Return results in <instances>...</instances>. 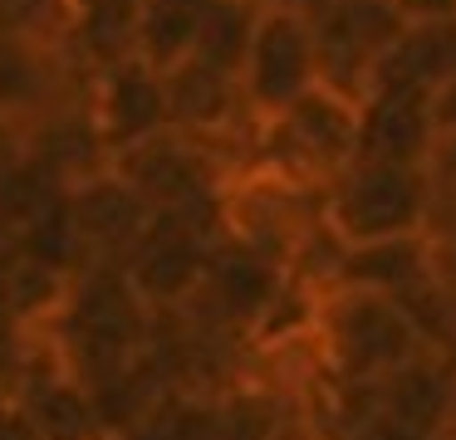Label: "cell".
<instances>
[{"label":"cell","instance_id":"1","mask_svg":"<svg viewBox=\"0 0 456 440\" xmlns=\"http://www.w3.org/2000/svg\"><path fill=\"white\" fill-rule=\"evenodd\" d=\"M148 323L152 313L133 293L123 264H84L40 332L54 348L60 367L74 381L94 387V381L113 377L138 357L142 342H148Z\"/></svg>","mask_w":456,"mask_h":440},{"label":"cell","instance_id":"2","mask_svg":"<svg viewBox=\"0 0 456 440\" xmlns=\"http://www.w3.org/2000/svg\"><path fill=\"white\" fill-rule=\"evenodd\" d=\"M319 372L329 381H378L403 367L412 352H422L417 332L397 313L393 299L358 289H324L309 323Z\"/></svg>","mask_w":456,"mask_h":440},{"label":"cell","instance_id":"3","mask_svg":"<svg viewBox=\"0 0 456 440\" xmlns=\"http://www.w3.org/2000/svg\"><path fill=\"white\" fill-rule=\"evenodd\" d=\"M358 147V98L329 84H309L295 103L270 123H256L250 166L280 172L289 181L324 186L354 162Z\"/></svg>","mask_w":456,"mask_h":440},{"label":"cell","instance_id":"4","mask_svg":"<svg viewBox=\"0 0 456 440\" xmlns=\"http://www.w3.org/2000/svg\"><path fill=\"white\" fill-rule=\"evenodd\" d=\"M221 240V205H201V211H158L148 215L138 244L123 260L133 293L142 299L148 313H177L191 303L201 289V269H207L211 244Z\"/></svg>","mask_w":456,"mask_h":440},{"label":"cell","instance_id":"5","mask_svg":"<svg viewBox=\"0 0 456 440\" xmlns=\"http://www.w3.org/2000/svg\"><path fill=\"white\" fill-rule=\"evenodd\" d=\"M427 205H432V191L417 166L348 162L334 181H324V230L338 244L417 235L427 220Z\"/></svg>","mask_w":456,"mask_h":440},{"label":"cell","instance_id":"6","mask_svg":"<svg viewBox=\"0 0 456 440\" xmlns=\"http://www.w3.org/2000/svg\"><path fill=\"white\" fill-rule=\"evenodd\" d=\"M113 176L133 186L142 205L152 215L158 211H201V205H221V186L231 181V166L221 162V152H211L207 142L187 132H152L148 142H133L123 152L109 156Z\"/></svg>","mask_w":456,"mask_h":440},{"label":"cell","instance_id":"7","mask_svg":"<svg viewBox=\"0 0 456 440\" xmlns=\"http://www.w3.org/2000/svg\"><path fill=\"white\" fill-rule=\"evenodd\" d=\"M236 84H240V98H246L256 123L280 117L309 84H319L314 25H309V15H299L285 0H265Z\"/></svg>","mask_w":456,"mask_h":440},{"label":"cell","instance_id":"8","mask_svg":"<svg viewBox=\"0 0 456 440\" xmlns=\"http://www.w3.org/2000/svg\"><path fill=\"white\" fill-rule=\"evenodd\" d=\"M280 284H285V269L275 260H265L250 244H236L221 235L207 254V269H201V289L191 293V303L182 313L197 318L201 328L216 332H236V338H250L256 323L265 318V308L275 303Z\"/></svg>","mask_w":456,"mask_h":440},{"label":"cell","instance_id":"9","mask_svg":"<svg viewBox=\"0 0 456 440\" xmlns=\"http://www.w3.org/2000/svg\"><path fill=\"white\" fill-rule=\"evenodd\" d=\"M64 215L74 225L84 264H123L152 211L133 196L123 176H113V166H103L64 191Z\"/></svg>","mask_w":456,"mask_h":440},{"label":"cell","instance_id":"10","mask_svg":"<svg viewBox=\"0 0 456 440\" xmlns=\"http://www.w3.org/2000/svg\"><path fill=\"white\" fill-rule=\"evenodd\" d=\"M89 117L103 147L123 152L133 142H148L152 132L167 127V98H162V74L148 68L142 59H123L113 68H99L89 78Z\"/></svg>","mask_w":456,"mask_h":440},{"label":"cell","instance_id":"11","mask_svg":"<svg viewBox=\"0 0 456 440\" xmlns=\"http://www.w3.org/2000/svg\"><path fill=\"white\" fill-rule=\"evenodd\" d=\"M432 142L422 93H373L358 103V147L354 162L373 166H422V152Z\"/></svg>","mask_w":456,"mask_h":440},{"label":"cell","instance_id":"12","mask_svg":"<svg viewBox=\"0 0 456 440\" xmlns=\"http://www.w3.org/2000/svg\"><path fill=\"white\" fill-rule=\"evenodd\" d=\"M432 269V250L427 235H393V240H373V244H344L334 264L329 289H358V293H403L412 279Z\"/></svg>","mask_w":456,"mask_h":440},{"label":"cell","instance_id":"13","mask_svg":"<svg viewBox=\"0 0 456 440\" xmlns=\"http://www.w3.org/2000/svg\"><path fill=\"white\" fill-rule=\"evenodd\" d=\"M207 5L211 0H138V39H133V54L148 68H158V74H167L172 64L191 59V44H197Z\"/></svg>","mask_w":456,"mask_h":440},{"label":"cell","instance_id":"14","mask_svg":"<svg viewBox=\"0 0 456 440\" xmlns=\"http://www.w3.org/2000/svg\"><path fill=\"white\" fill-rule=\"evenodd\" d=\"M265 0H211L207 15H201L197 44H191V59L221 68V74L236 78L240 64H246L250 35H256V20Z\"/></svg>","mask_w":456,"mask_h":440},{"label":"cell","instance_id":"15","mask_svg":"<svg viewBox=\"0 0 456 440\" xmlns=\"http://www.w3.org/2000/svg\"><path fill=\"white\" fill-rule=\"evenodd\" d=\"M417 172L432 196H456V127H436Z\"/></svg>","mask_w":456,"mask_h":440},{"label":"cell","instance_id":"16","mask_svg":"<svg viewBox=\"0 0 456 440\" xmlns=\"http://www.w3.org/2000/svg\"><path fill=\"white\" fill-rule=\"evenodd\" d=\"M427 123L436 127H456V74H446L442 84L427 88Z\"/></svg>","mask_w":456,"mask_h":440},{"label":"cell","instance_id":"17","mask_svg":"<svg viewBox=\"0 0 456 440\" xmlns=\"http://www.w3.org/2000/svg\"><path fill=\"white\" fill-rule=\"evenodd\" d=\"M25 10V0H0V25H5V20H15Z\"/></svg>","mask_w":456,"mask_h":440},{"label":"cell","instance_id":"18","mask_svg":"<svg viewBox=\"0 0 456 440\" xmlns=\"http://www.w3.org/2000/svg\"><path fill=\"white\" fill-rule=\"evenodd\" d=\"M452 357H456V342H452Z\"/></svg>","mask_w":456,"mask_h":440},{"label":"cell","instance_id":"19","mask_svg":"<svg viewBox=\"0 0 456 440\" xmlns=\"http://www.w3.org/2000/svg\"><path fill=\"white\" fill-rule=\"evenodd\" d=\"M383 5H393V0H383Z\"/></svg>","mask_w":456,"mask_h":440}]
</instances>
